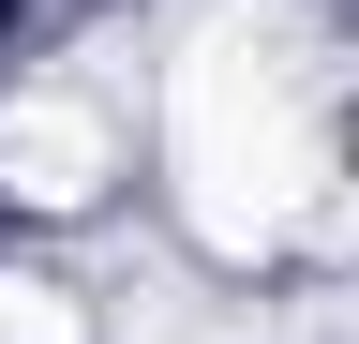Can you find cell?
I'll list each match as a JSON object with an SVG mask.
<instances>
[{
    "label": "cell",
    "instance_id": "obj_1",
    "mask_svg": "<svg viewBox=\"0 0 359 344\" xmlns=\"http://www.w3.org/2000/svg\"><path fill=\"white\" fill-rule=\"evenodd\" d=\"M105 180H120V120L90 90H15L0 105V195L15 209L75 225V209H105Z\"/></svg>",
    "mask_w": 359,
    "mask_h": 344
},
{
    "label": "cell",
    "instance_id": "obj_2",
    "mask_svg": "<svg viewBox=\"0 0 359 344\" xmlns=\"http://www.w3.org/2000/svg\"><path fill=\"white\" fill-rule=\"evenodd\" d=\"M0 344H90L75 284H30V270H0Z\"/></svg>",
    "mask_w": 359,
    "mask_h": 344
}]
</instances>
